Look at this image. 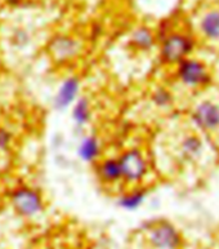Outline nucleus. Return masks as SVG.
Here are the masks:
<instances>
[{"label":"nucleus","instance_id":"obj_1","mask_svg":"<svg viewBox=\"0 0 219 249\" xmlns=\"http://www.w3.org/2000/svg\"><path fill=\"white\" fill-rule=\"evenodd\" d=\"M175 75L183 86L191 89H200L212 82V72L202 61L187 57L177 63Z\"/></svg>","mask_w":219,"mask_h":249},{"label":"nucleus","instance_id":"obj_2","mask_svg":"<svg viewBox=\"0 0 219 249\" xmlns=\"http://www.w3.org/2000/svg\"><path fill=\"white\" fill-rule=\"evenodd\" d=\"M195 40L188 34H169L163 40L160 48V56L168 65H177L179 61L191 56L195 51Z\"/></svg>","mask_w":219,"mask_h":249},{"label":"nucleus","instance_id":"obj_3","mask_svg":"<svg viewBox=\"0 0 219 249\" xmlns=\"http://www.w3.org/2000/svg\"><path fill=\"white\" fill-rule=\"evenodd\" d=\"M191 120L197 130L205 134L219 132V102L213 98H202L195 105Z\"/></svg>","mask_w":219,"mask_h":249},{"label":"nucleus","instance_id":"obj_4","mask_svg":"<svg viewBox=\"0 0 219 249\" xmlns=\"http://www.w3.org/2000/svg\"><path fill=\"white\" fill-rule=\"evenodd\" d=\"M123 179L129 183H137L145 178L149 164L145 155L137 149L128 150L119 159Z\"/></svg>","mask_w":219,"mask_h":249},{"label":"nucleus","instance_id":"obj_5","mask_svg":"<svg viewBox=\"0 0 219 249\" xmlns=\"http://www.w3.org/2000/svg\"><path fill=\"white\" fill-rule=\"evenodd\" d=\"M12 200L17 212L21 213L22 216H35L43 208L40 195L36 191L27 189V187H22L15 191Z\"/></svg>","mask_w":219,"mask_h":249},{"label":"nucleus","instance_id":"obj_6","mask_svg":"<svg viewBox=\"0 0 219 249\" xmlns=\"http://www.w3.org/2000/svg\"><path fill=\"white\" fill-rule=\"evenodd\" d=\"M150 242L157 249H175L181 244V235L170 223L161 222L151 229Z\"/></svg>","mask_w":219,"mask_h":249},{"label":"nucleus","instance_id":"obj_7","mask_svg":"<svg viewBox=\"0 0 219 249\" xmlns=\"http://www.w3.org/2000/svg\"><path fill=\"white\" fill-rule=\"evenodd\" d=\"M179 154L189 163L200 161L205 154V143L200 134H186L179 142Z\"/></svg>","mask_w":219,"mask_h":249},{"label":"nucleus","instance_id":"obj_8","mask_svg":"<svg viewBox=\"0 0 219 249\" xmlns=\"http://www.w3.org/2000/svg\"><path fill=\"white\" fill-rule=\"evenodd\" d=\"M80 82L78 78H68L62 83L56 98H54V107L57 110L67 108L75 101L79 93Z\"/></svg>","mask_w":219,"mask_h":249},{"label":"nucleus","instance_id":"obj_9","mask_svg":"<svg viewBox=\"0 0 219 249\" xmlns=\"http://www.w3.org/2000/svg\"><path fill=\"white\" fill-rule=\"evenodd\" d=\"M199 30L205 40L219 41V9H212L201 17Z\"/></svg>","mask_w":219,"mask_h":249},{"label":"nucleus","instance_id":"obj_10","mask_svg":"<svg viewBox=\"0 0 219 249\" xmlns=\"http://www.w3.org/2000/svg\"><path fill=\"white\" fill-rule=\"evenodd\" d=\"M79 49L80 47L78 41L68 36H58L52 43L53 56L61 61L72 58L75 54H78Z\"/></svg>","mask_w":219,"mask_h":249},{"label":"nucleus","instance_id":"obj_11","mask_svg":"<svg viewBox=\"0 0 219 249\" xmlns=\"http://www.w3.org/2000/svg\"><path fill=\"white\" fill-rule=\"evenodd\" d=\"M130 43L138 51L147 52L150 49H152L155 45V35L147 27H138L137 30H134L132 34Z\"/></svg>","mask_w":219,"mask_h":249},{"label":"nucleus","instance_id":"obj_12","mask_svg":"<svg viewBox=\"0 0 219 249\" xmlns=\"http://www.w3.org/2000/svg\"><path fill=\"white\" fill-rule=\"evenodd\" d=\"M100 177L107 183H116L120 179H123L121 176V168H120L119 160L107 159L102 161L98 168Z\"/></svg>","mask_w":219,"mask_h":249},{"label":"nucleus","instance_id":"obj_13","mask_svg":"<svg viewBox=\"0 0 219 249\" xmlns=\"http://www.w3.org/2000/svg\"><path fill=\"white\" fill-rule=\"evenodd\" d=\"M100 155V143L96 137H86L79 146V156L85 161H93Z\"/></svg>","mask_w":219,"mask_h":249},{"label":"nucleus","instance_id":"obj_14","mask_svg":"<svg viewBox=\"0 0 219 249\" xmlns=\"http://www.w3.org/2000/svg\"><path fill=\"white\" fill-rule=\"evenodd\" d=\"M146 199V193L142 190H137L133 193L126 194L123 197H120L119 204L121 208L128 209V211H134L138 207H141L143 204V201Z\"/></svg>","mask_w":219,"mask_h":249},{"label":"nucleus","instance_id":"obj_15","mask_svg":"<svg viewBox=\"0 0 219 249\" xmlns=\"http://www.w3.org/2000/svg\"><path fill=\"white\" fill-rule=\"evenodd\" d=\"M72 118L79 125H84L89 122L90 119V107L89 102L86 98H82L79 100L74 106L72 110Z\"/></svg>","mask_w":219,"mask_h":249},{"label":"nucleus","instance_id":"obj_16","mask_svg":"<svg viewBox=\"0 0 219 249\" xmlns=\"http://www.w3.org/2000/svg\"><path fill=\"white\" fill-rule=\"evenodd\" d=\"M152 102L160 108H167L173 104V94L167 88H157L152 93Z\"/></svg>","mask_w":219,"mask_h":249},{"label":"nucleus","instance_id":"obj_17","mask_svg":"<svg viewBox=\"0 0 219 249\" xmlns=\"http://www.w3.org/2000/svg\"><path fill=\"white\" fill-rule=\"evenodd\" d=\"M11 133L8 130L0 128V150H7L9 145H11Z\"/></svg>","mask_w":219,"mask_h":249}]
</instances>
